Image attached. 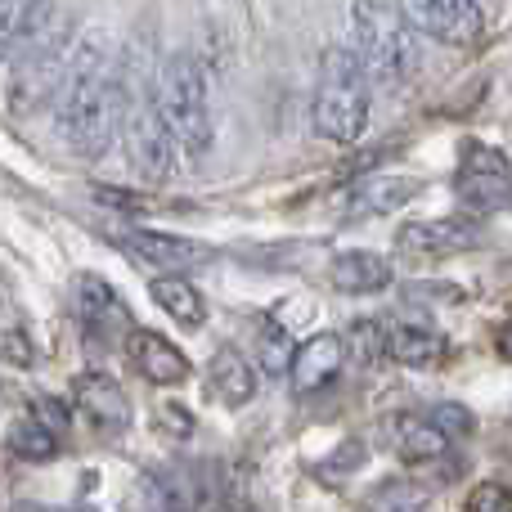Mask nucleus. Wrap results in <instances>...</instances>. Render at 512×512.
I'll return each instance as SVG.
<instances>
[{
	"label": "nucleus",
	"instance_id": "obj_1",
	"mask_svg": "<svg viewBox=\"0 0 512 512\" xmlns=\"http://www.w3.org/2000/svg\"><path fill=\"white\" fill-rule=\"evenodd\" d=\"M54 126L77 158H104L122 126V81H117L113 41L86 32L68 45L59 90H54Z\"/></svg>",
	"mask_w": 512,
	"mask_h": 512
},
{
	"label": "nucleus",
	"instance_id": "obj_2",
	"mask_svg": "<svg viewBox=\"0 0 512 512\" xmlns=\"http://www.w3.org/2000/svg\"><path fill=\"white\" fill-rule=\"evenodd\" d=\"M351 50L364 77L378 86H405L423 68L418 32L387 0H351Z\"/></svg>",
	"mask_w": 512,
	"mask_h": 512
},
{
	"label": "nucleus",
	"instance_id": "obj_3",
	"mask_svg": "<svg viewBox=\"0 0 512 512\" xmlns=\"http://www.w3.org/2000/svg\"><path fill=\"white\" fill-rule=\"evenodd\" d=\"M310 126L328 144H355L369 126V77H364L351 45H328L324 50Z\"/></svg>",
	"mask_w": 512,
	"mask_h": 512
},
{
	"label": "nucleus",
	"instance_id": "obj_4",
	"mask_svg": "<svg viewBox=\"0 0 512 512\" xmlns=\"http://www.w3.org/2000/svg\"><path fill=\"white\" fill-rule=\"evenodd\" d=\"M158 113L167 122V131L176 135L180 158L185 162H203L212 153V90H207V72L198 59L176 54V59L162 68L158 81Z\"/></svg>",
	"mask_w": 512,
	"mask_h": 512
},
{
	"label": "nucleus",
	"instance_id": "obj_5",
	"mask_svg": "<svg viewBox=\"0 0 512 512\" xmlns=\"http://www.w3.org/2000/svg\"><path fill=\"white\" fill-rule=\"evenodd\" d=\"M5 59V108L14 117H27L41 104H50L54 90H59L63 63H68V32L63 27H41V14H36V23L18 36V45Z\"/></svg>",
	"mask_w": 512,
	"mask_h": 512
},
{
	"label": "nucleus",
	"instance_id": "obj_6",
	"mask_svg": "<svg viewBox=\"0 0 512 512\" xmlns=\"http://www.w3.org/2000/svg\"><path fill=\"white\" fill-rule=\"evenodd\" d=\"M126 149H131V162L149 185H167L180 171V144L176 135L167 131L158 113V99H140L126 117Z\"/></svg>",
	"mask_w": 512,
	"mask_h": 512
},
{
	"label": "nucleus",
	"instance_id": "obj_7",
	"mask_svg": "<svg viewBox=\"0 0 512 512\" xmlns=\"http://www.w3.org/2000/svg\"><path fill=\"white\" fill-rule=\"evenodd\" d=\"M396 9L418 36H432L441 45H472L486 32L477 0H396Z\"/></svg>",
	"mask_w": 512,
	"mask_h": 512
},
{
	"label": "nucleus",
	"instance_id": "obj_8",
	"mask_svg": "<svg viewBox=\"0 0 512 512\" xmlns=\"http://www.w3.org/2000/svg\"><path fill=\"white\" fill-rule=\"evenodd\" d=\"M481 225L463 221V216H436V221H409L396 230V252L409 261H445V256H459L481 248Z\"/></svg>",
	"mask_w": 512,
	"mask_h": 512
},
{
	"label": "nucleus",
	"instance_id": "obj_9",
	"mask_svg": "<svg viewBox=\"0 0 512 512\" xmlns=\"http://www.w3.org/2000/svg\"><path fill=\"white\" fill-rule=\"evenodd\" d=\"M117 248H122L126 256H135L140 265H149V270H162V274H180V270H189V265L212 261V248H203L198 239L162 234V230H140V225H131V230L117 234Z\"/></svg>",
	"mask_w": 512,
	"mask_h": 512
},
{
	"label": "nucleus",
	"instance_id": "obj_10",
	"mask_svg": "<svg viewBox=\"0 0 512 512\" xmlns=\"http://www.w3.org/2000/svg\"><path fill=\"white\" fill-rule=\"evenodd\" d=\"M126 355H131L135 373L153 387H180L189 382V355L180 351L171 337L153 333V328H126Z\"/></svg>",
	"mask_w": 512,
	"mask_h": 512
},
{
	"label": "nucleus",
	"instance_id": "obj_11",
	"mask_svg": "<svg viewBox=\"0 0 512 512\" xmlns=\"http://www.w3.org/2000/svg\"><path fill=\"white\" fill-rule=\"evenodd\" d=\"M72 400L81 405V414L90 418L95 427H104V432H122L126 423H131V400H126L122 382H113L108 373H77L72 378Z\"/></svg>",
	"mask_w": 512,
	"mask_h": 512
},
{
	"label": "nucleus",
	"instance_id": "obj_12",
	"mask_svg": "<svg viewBox=\"0 0 512 512\" xmlns=\"http://www.w3.org/2000/svg\"><path fill=\"white\" fill-rule=\"evenodd\" d=\"M342 364H346V346H342V337H337V333H315V337H306V342L292 351V360H288L292 387H297V391H319V387H328V382L342 373Z\"/></svg>",
	"mask_w": 512,
	"mask_h": 512
},
{
	"label": "nucleus",
	"instance_id": "obj_13",
	"mask_svg": "<svg viewBox=\"0 0 512 512\" xmlns=\"http://www.w3.org/2000/svg\"><path fill=\"white\" fill-rule=\"evenodd\" d=\"M396 270H391L387 256L378 252H364V248H351V252H337L333 265H328V283L346 297H373V292L391 288Z\"/></svg>",
	"mask_w": 512,
	"mask_h": 512
},
{
	"label": "nucleus",
	"instance_id": "obj_14",
	"mask_svg": "<svg viewBox=\"0 0 512 512\" xmlns=\"http://www.w3.org/2000/svg\"><path fill=\"white\" fill-rule=\"evenodd\" d=\"M207 378H212V391L225 409H243L248 400H256V391H261V373H256V364L243 351H234V346H221V351L212 355Z\"/></svg>",
	"mask_w": 512,
	"mask_h": 512
},
{
	"label": "nucleus",
	"instance_id": "obj_15",
	"mask_svg": "<svg viewBox=\"0 0 512 512\" xmlns=\"http://www.w3.org/2000/svg\"><path fill=\"white\" fill-rule=\"evenodd\" d=\"M149 297L158 301V310H167L171 324H180L185 333H198L207 324V301L185 274H158L149 283Z\"/></svg>",
	"mask_w": 512,
	"mask_h": 512
},
{
	"label": "nucleus",
	"instance_id": "obj_16",
	"mask_svg": "<svg viewBox=\"0 0 512 512\" xmlns=\"http://www.w3.org/2000/svg\"><path fill=\"white\" fill-rule=\"evenodd\" d=\"M445 351V337L436 333L432 324H414V319H396L387 324V355L396 364H409V369H427L436 364Z\"/></svg>",
	"mask_w": 512,
	"mask_h": 512
},
{
	"label": "nucleus",
	"instance_id": "obj_17",
	"mask_svg": "<svg viewBox=\"0 0 512 512\" xmlns=\"http://www.w3.org/2000/svg\"><path fill=\"white\" fill-rule=\"evenodd\" d=\"M72 292H77V310H81V319H86V328H99V333H108V328H126V301L117 297V288L108 279H99V274H81Z\"/></svg>",
	"mask_w": 512,
	"mask_h": 512
},
{
	"label": "nucleus",
	"instance_id": "obj_18",
	"mask_svg": "<svg viewBox=\"0 0 512 512\" xmlns=\"http://www.w3.org/2000/svg\"><path fill=\"white\" fill-rule=\"evenodd\" d=\"M454 189H459V198L472 207V212H508L512 207V176L508 171L459 167Z\"/></svg>",
	"mask_w": 512,
	"mask_h": 512
},
{
	"label": "nucleus",
	"instance_id": "obj_19",
	"mask_svg": "<svg viewBox=\"0 0 512 512\" xmlns=\"http://www.w3.org/2000/svg\"><path fill=\"white\" fill-rule=\"evenodd\" d=\"M396 454L409 463H436L450 454V436L432 418H400L396 423Z\"/></svg>",
	"mask_w": 512,
	"mask_h": 512
},
{
	"label": "nucleus",
	"instance_id": "obj_20",
	"mask_svg": "<svg viewBox=\"0 0 512 512\" xmlns=\"http://www.w3.org/2000/svg\"><path fill=\"white\" fill-rule=\"evenodd\" d=\"M418 180L414 176H378L369 180V185L355 189L351 198V212H364V216H387L396 212V207H405L409 198H418Z\"/></svg>",
	"mask_w": 512,
	"mask_h": 512
},
{
	"label": "nucleus",
	"instance_id": "obj_21",
	"mask_svg": "<svg viewBox=\"0 0 512 512\" xmlns=\"http://www.w3.org/2000/svg\"><path fill=\"white\" fill-rule=\"evenodd\" d=\"M9 454H18L27 463H50L59 454V432H50L41 418H23L9 432Z\"/></svg>",
	"mask_w": 512,
	"mask_h": 512
},
{
	"label": "nucleus",
	"instance_id": "obj_22",
	"mask_svg": "<svg viewBox=\"0 0 512 512\" xmlns=\"http://www.w3.org/2000/svg\"><path fill=\"white\" fill-rule=\"evenodd\" d=\"M342 346L360 369H373V364L387 360V324H378V319H355V324L346 328Z\"/></svg>",
	"mask_w": 512,
	"mask_h": 512
},
{
	"label": "nucleus",
	"instance_id": "obj_23",
	"mask_svg": "<svg viewBox=\"0 0 512 512\" xmlns=\"http://www.w3.org/2000/svg\"><path fill=\"white\" fill-rule=\"evenodd\" d=\"M45 9V0H0V59L18 45V36L36 23V14Z\"/></svg>",
	"mask_w": 512,
	"mask_h": 512
},
{
	"label": "nucleus",
	"instance_id": "obj_24",
	"mask_svg": "<svg viewBox=\"0 0 512 512\" xmlns=\"http://www.w3.org/2000/svg\"><path fill=\"white\" fill-rule=\"evenodd\" d=\"M90 198H95L99 207H113V212H122V216H144L153 207V198L131 194V189H117V185H95V189H90Z\"/></svg>",
	"mask_w": 512,
	"mask_h": 512
},
{
	"label": "nucleus",
	"instance_id": "obj_25",
	"mask_svg": "<svg viewBox=\"0 0 512 512\" xmlns=\"http://www.w3.org/2000/svg\"><path fill=\"white\" fill-rule=\"evenodd\" d=\"M0 360L14 364V369H32L36 346H32V337H27V328H5V333H0Z\"/></svg>",
	"mask_w": 512,
	"mask_h": 512
},
{
	"label": "nucleus",
	"instance_id": "obj_26",
	"mask_svg": "<svg viewBox=\"0 0 512 512\" xmlns=\"http://www.w3.org/2000/svg\"><path fill=\"white\" fill-rule=\"evenodd\" d=\"M468 512H512V490L504 481H481L468 495Z\"/></svg>",
	"mask_w": 512,
	"mask_h": 512
},
{
	"label": "nucleus",
	"instance_id": "obj_27",
	"mask_svg": "<svg viewBox=\"0 0 512 512\" xmlns=\"http://www.w3.org/2000/svg\"><path fill=\"white\" fill-rule=\"evenodd\" d=\"M261 360H265V373L288 369V360H292V351H288V328H279V324L265 328V333H261Z\"/></svg>",
	"mask_w": 512,
	"mask_h": 512
},
{
	"label": "nucleus",
	"instance_id": "obj_28",
	"mask_svg": "<svg viewBox=\"0 0 512 512\" xmlns=\"http://www.w3.org/2000/svg\"><path fill=\"white\" fill-rule=\"evenodd\" d=\"M432 423L441 427L445 436H454V432H463V436H468L472 427H477V423H472V414H468V409H463V405H441V409H436V414H432Z\"/></svg>",
	"mask_w": 512,
	"mask_h": 512
},
{
	"label": "nucleus",
	"instance_id": "obj_29",
	"mask_svg": "<svg viewBox=\"0 0 512 512\" xmlns=\"http://www.w3.org/2000/svg\"><path fill=\"white\" fill-rule=\"evenodd\" d=\"M158 418H162V432H176V436H189L194 432V418H189V409H180V405H162L158 409Z\"/></svg>",
	"mask_w": 512,
	"mask_h": 512
},
{
	"label": "nucleus",
	"instance_id": "obj_30",
	"mask_svg": "<svg viewBox=\"0 0 512 512\" xmlns=\"http://www.w3.org/2000/svg\"><path fill=\"white\" fill-rule=\"evenodd\" d=\"M32 418H41L50 432H59V427H68V409L59 405V400H36V414Z\"/></svg>",
	"mask_w": 512,
	"mask_h": 512
},
{
	"label": "nucleus",
	"instance_id": "obj_31",
	"mask_svg": "<svg viewBox=\"0 0 512 512\" xmlns=\"http://www.w3.org/2000/svg\"><path fill=\"white\" fill-rule=\"evenodd\" d=\"M499 351H504L508 360H512V319H508L504 328H499Z\"/></svg>",
	"mask_w": 512,
	"mask_h": 512
}]
</instances>
